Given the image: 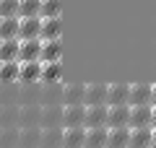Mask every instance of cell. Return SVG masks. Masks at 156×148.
<instances>
[{
  "label": "cell",
  "mask_w": 156,
  "mask_h": 148,
  "mask_svg": "<svg viewBox=\"0 0 156 148\" xmlns=\"http://www.w3.org/2000/svg\"><path fill=\"white\" fill-rule=\"evenodd\" d=\"M62 117H65V107L62 104L42 107V130H47V127H65L62 125Z\"/></svg>",
  "instance_id": "obj_1"
},
{
  "label": "cell",
  "mask_w": 156,
  "mask_h": 148,
  "mask_svg": "<svg viewBox=\"0 0 156 148\" xmlns=\"http://www.w3.org/2000/svg\"><path fill=\"white\" fill-rule=\"evenodd\" d=\"M109 107V86L104 83H91L86 86V107Z\"/></svg>",
  "instance_id": "obj_2"
},
{
  "label": "cell",
  "mask_w": 156,
  "mask_h": 148,
  "mask_svg": "<svg viewBox=\"0 0 156 148\" xmlns=\"http://www.w3.org/2000/svg\"><path fill=\"white\" fill-rule=\"evenodd\" d=\"M109 127V107H86V130Z\"/></svg>",
  "instance_id": "obj_3"
},
{
  "label": "cell",
  "mask_w": 156,
  "mask_h": 148,
  "mask_svg": "<svg viewBox=\"0 0 156 148\" xmlns=\"http://www.w3.org/2000/svg\"><path fill=\"white\" fill-rule=\"evenodd\" d=\"M62 104H65V107H81V104H86V86H83V83L62 86Z\"/></svg>",
  "instance_id": "obj_4"
},
{
  "label": "cell",
  "mask_w": 156,
  "mask_h": 148,
  "mask_svg": "<svg viewBox=\"0 0 156 148\" xmlns=\"http://www.w3.org/2000/svg\"><path fill=\"white\" fill-rule=\"evenodd\" d=\"M143 127H154V107H133L130 130H143Z\"/></svg>",
  "instance_id": "obj_5"
},
{
  "label": "cell",
  "mask_w": 156,
  "mask_h": 148,
  "mask_svg": "<svg viewBox=\"0 0 156 148\" xmlns=\"http://www.w3.org/2000/svg\"><path fill=\"white\" fill-rule=\"evenodd\" d=\"M18 125L21 127H42V107L39 104H23L21 115H18Z\"/></svg>",
  "instance_id": "obj_6"
},
{
  "label": "cell",
  "mask_w": 156,
  "mask_h": 148,
  "mask_svg": "<svg viewBox=\"0 0 156 148\" xmlns=\"http://www.w3.org/2000/svg\"><path fill=\"white\" fill-rule=\"evenodd\" d=\"M130 115H133V107H109V130L117 127H130Z\"/></svg>",
  "instance_id": "obj_7"
},
{
  "label": "cell",
  "mask_w": 156,
  "mask_h": 148,
  "mask_svg": "<svg viewBox=\"0 0 156 148\" xmlns=\"http://www.w3.org/2000/svg\"><path fill=\"white\" fill-rule=\"evenodd\" d=\"M42 39H29V42H21V52H18V62H34L42 57ZM42 62V60H39Z\"/></svg>",
  "instance_id": "obj_8"
},
{
  "label": "cell",
  "mask_w": 156,
  "mask_h": 148,
  "mask_svg": "<svg viewBox=\"0 0 156 148\" xmlns=\"http://www.w3.org/2000/svg\"><path fill=\"white\" fill-rule=\"evenodd\" d=\"M42 34V18H21V29H18V39L29 42V39H39Z\"/></svg>",
  "instance_id": "obj_9"
},
{
  "label": "cell",
  "mask_w": 156,
  "mask_h": 148,
  "mask_svg": "<svg viewBox=\"0 0 156 148\" xmlns=\"http://www.w3.org/2000/svg\"><path fill=\"white\" fill-rule=\"evenodd\" d=\"M62 125H65V130H68V127H86V104H81V107H65Z\"/></svg>",
  "instance_id": "obj_10"
},
{
  "label": "cell",
  "mask_w": 156,
  "mask_h": 148,
  "mask_svg": "<svg viewBox=\"0 0 156 148\" xmlns=\"http://www.w3.org/2000/svg\"><path fill=\"white\" fill-rule=\"evenodd\" d=\"M86 148H109V127L86 130Z\"/></svg>",
  "instance_id": "obj_11"
},
{
  "label": "cell",
  "mask_w": 156,
  "mask_h": 148,
  "mask_svg": "<svg viewBox=\"0 0 156 148\" xmlns=\"http://www.w3.org/2000/svg\"><path fill=\"white\" fill-rule=\"evenodd\" d=\"M18 148H42V127H21Z\"/></svg>",
  "instance_id": "obj_12"
},
{
  "label": "cell",
  "mask_w": 156,
  "mask_h": 148,
  "mask_svg": "<svg viewBox=\"0 0 156 148\" xmlns=\"http://www.w3.org/2000/svg\"><path fill=\"white\" fill-rule=\"evenodd\" d=\"M65 127H47L42 130V148H62Z\"/></svg>",
  "instance_id": "obj_13"
},
{
  "label": "cell",
  "mask_w": 156,
  "mask_h": 148,
  "mask_svg": "<svg viewBox=\"0 0 156 148\" xmlns=\"http://www.w3.org/2000/svg\"><path fill=\"white\" fill-rule=\"evenodd\" d=\"M62 148H86V127H68Z\"/></svg>",
  "instance_id": "obj_14"
},
{
  "label": "cell",
  "mask_w": 156,
  "mask_h": 148,
  "mask_svg": "<svg viewBox=\"0 0 156 148\" xmlns=\"http://www.w3.org/2000/svg\"><path fill=\"white\" fill-rule=\"evenodd\" d=\"M125 104H130V86H122V83L109 86V107H125Z\"/></svg>",
  "instance_id": "obj_15"
},
{
  "label": "cell",
  "mask_w": 156,
  "mask_h": 148,
  "mask_svg": "<svg viewBox=\"0 0 156 148\" xmlns=\"http://www.w3.org/2000/svg\"><path fill=\"white\" fill-rule=\"evenodd\" d=\"M18 29H21V18H0V42L5 39H18Z\"/></svg>",
  "instance_id": "obj_16"
},
{
  "label": "cell",
  "mask_w": 156,
  "mask_h": 148,
  "mask_svg": "<svg viewBox=\"0 0 156 148\" xmlns=\"http://www.w3.org/2000/svg\"><path fill=\"white\" fill-rule=\"evenodd\" d=\"M42 68H44V62H21V78L18 81H26V83H34V81H42Z\"/></svg>",
  "instance_id": "obj_17"
},
{
  "label": "cell",
  "mask_w": 156,
  "mask_h": 148,
  "mask_svg": "<svg viewBox=\"0 0 156 148\" xmlns=\"http://www.w3.org/2000/svg\"><path fill=\"white\" fill-rule=\"evenodd\" d=\"M18 52H21V39H5V42H0V62L18 60Z\"/></svg>",
  "instance_id": "obj_18"
},
{
  "label": "cell",
  "mask_w": 156,
  "mask_h": 148,
  "mask_svg": "<svg viewBox=\"0 0 156 148\" xmlns=\"http://www.w3.org/2000/svg\"><path fill=\"white\" fill-rule=\"evenodd\" d=\"M151 146H154V127L133 130V135H130V148H151Z\"/></svg>",
  "instance_id": "obj_19"
},
{
  "label": "cell",
  "mask_w": 156,
  "mask_h": 148,
  "mask_svg": "<svg viewBox=\"0 0 156 148\" xmlns=\"http://www.w3.org/2000/svg\"><path fill=\"white\" fill-rule=\"evenodd\" d=\"M130 135H133L130 127L109 130V148H130Z\"/></svg>",
  "instance_id": "obj_20"
},
{
  "label": "cell",
  "mask_w": 156,
  "mask_h": 148,
  "mask_svg": "<svg viewBox=\"0 0 156 148\" xmlns=\"http://www.w3.org/2000/svg\"><path fill=\"white\" fill-rule=\"evenodd\" d=\"M42 42H57L60 39V18H47L42 21V34H39Z\"/></svg>",
  "instance_id": "obj_21"
},
{
  "label": "cell",
  "mask_w": 156,
  "mask_h": 148,
  "mask_svg": "<svg viewBox=\"0 0 156 148\" xmlns=\"http://www.w3.org/2000/svg\"><path fill=\"white\" fill-rule=\"evenodd\" d=\"M21 78V62L11 60V62H0V81L8 83V81H18Z\"/></svg>",
  "instance_id": "obj_22"
},
{
  "label": "cell",
  "mask_w": 156,
  "mask_h": 148,
  "mask_svg": "<svg viewBox=\"0 0 156 148\" xmlns=\"http://www.w3.org/2000/svg\"><path fill=\"white\" fill-rule=\"evenodd\" d=\"M21 127H0V148H18Z\"/></svg>",
  "instance_id": "obj_23"
},
{
  "label": "cell",
  "mask_w": 156,
  "mask_h": 148,
  "mask_svg": "<svg viewBox=\"0 0 156 148\" xmlns=\"http://www.w3.org/2000/svg\"><path fill=\"white\" fill-rule=\"evenodd\" d=\"M21 107H0V127H18Z\"/></svg>",
  "instance_id": "obj_24"
},
{
  "label": "cell",
  "mask_w": 156,
  "mask_h": 148,
  "mask_svg": "<svg viewBox=\"0 0 156 148\" xmlns=\"http://www.w3.org/2000/svg\"><path fill=\"white\" fill-rule=\"evenodd\" d=\"M39 60L44 62V65L47 62H60V39L42 44V57H39Z\"/></svg>",
  "instance_id": "obj_25"
},
{
  "label": "cell",
  "mask_w": 156,
  "mask_h": 148,
  "mask_svg": "<svg viewBox=\"0 0 156 148\" xmlns=\"http://www.w3.org/2000/svg\"><path fill=\"white\" fill-rule=\"evenodd\" d=\"M39 11H42V0H21L18 18H37Z\"/></svg>",
  "instance_id": "obj_26"
},
{
  "label": "cell",
  "mask_w": 156,
  "mask_h": 148,
  "mask_svg": "<svg viewBox=\"0 0 156 148\" xmlns=\"http://www.w3.org/2000/svg\"><path fill=\"white\" fill-rule=\"evenodd\" d=\"M39 18L42 21H47V18H60V0H42Z\"/></svg>",
  "instance_id": "obj_27"
},
{
  "label": "cell",
  "mask_w": 156,
  "mask_h": 148,
  "mask_svg": "<svg viewBox=\"0 0 156 148\" xmlns=\"http://www.w3.org/2000/svg\"><path fill=\"white\" fill-rule=\"evenodd\" d=\"M18 5H21V0H0V18L18 16Z\"/></svg>",
  "instance_id": "obj_28"
},
{
  "label": "cell",
  "mask_w": 156,
  "mask_h": 148,
  "mask_svg": "<svg viewBox=\"0 0 156 148\" xmlns=\"http://www.w3.org/2000/svg\"><path fill=\"white\" fill-rule=\"evenodd\" d=\"M60 78V62H47L42 68V81H57Z\"/></svg>",
  "instance_id": "obj_29"
},
{
  "label": "cell",
  "mask_w": 156,
  "mask_h": 148,
  "mask_svg": "<svg viewBox=\"0 0 156 148\" xmlns=\"http://www.w3.org/2000/svg\"><path fill=\"white\" fill-rule=\"evenodd\" d=\"M154 148H156V130H154Z\"/></svg>",
  "instance_id": "obj_30"
}]
</instances>
